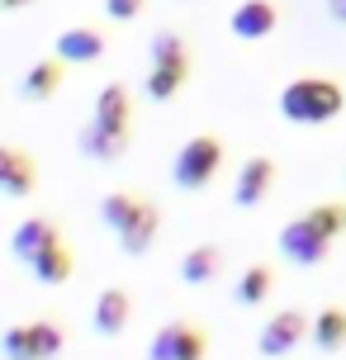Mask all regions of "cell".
Listing matches in <instances>:
<instances>
[{
    "label": "cell",
    "mask_w": 346,
    "mask_h": 360,
    "mask_svg": "<svg viewBox=\"0 0 346 360\" xmlns=\"http://www.w3.org/2000/svg\"><path fill=\"white\" fill-rule=\"evenodd\" d=\"M346 109V90L328 76H299L290 86L280 90V114L290 119V124H332L337 114Z\"/></svg>",
    "instance_id": "obj_1"
},
{
    "label": "cell",
    "mask_w": 346,
    "mask_h": 360,
    "mask_svg": "<svg viewBox=\"0 0 346 360\" xmlns=\"http://www.w3.org/2000/svg\"><path fill=\"white\" fill-rule=\"evenodd\" d=\"M219 171H223V138H214V133H195L190 143H181L176 162H171L176 190H190V195L209 190L219 180Z\"/></svg>",
    "instance_id": "obj_2"
},
{
    "label": "cell",
    "mask_w": 346,
    "mask_h": 360,
    "mask_svg": "<svg viewBox=\"0 0 346 360\" xmlns=\"http://www.w3.org/2000/svg\"><path fill=\"white\" fill-rule=\"evenodd\" d=\"M143 360H209V327L200 318H166L152 332Z\"/></svg>",
    "instance_id": "obj_3"
},
{
    "label": "cell",
    "mask_w": 346,
    "mask_h": 360,
    "mask_svg": "<svg viewBox=\"0 0 346 360\" xmlns=\"http://www.w3.org/2000/svg\"><path fill=\"white\" fill-rule=\"evenodd\" d=\"M309 327H313V313H304V308H275L266 318V327L256 332V356H266V360L294 356L299 346L309 342Z\"/></svg>",
    "instance_id": "obj_4"
},
{
    "label": "cell",
    "mask_w": 346,
    "mask_h": 360,
    "mask_svg": "<svg viewBox=\"0 0 346 360\" xmlns=\"http://www.w3.org/2000/svg\"><path fill=\"white\" fill-rule=\"evenodd\" d=\"M275 247H280V256H285L290 266H304V270L323 266V261H328V252H332V242H328L323 233H318V228H313V223H309L304 214L290 218V223L280 228Z\"/></svg>",
    "instance_id": "obj_5"
},
{
    "label": "cell",
    "mask_w": 346,
    "mask_h": 360,
    "mask_svg": "<svg viewBox=\"0 0 346 360\" xmlns=\"http://www.w3.org/2000/svg\"><path fill=\"white\" fill-rule=\"evenodd\" d=\"M275 176H280V166L271 162V157H247V162L237 166V176H233V204L237 209H261L266 199H271L275 190Z\"/></svg>",
    "instance_id": "obj_6"
},
{
    "label": "cell",
    "mask_w": 346,
    "mask_h": 360,
    "mask_svg": "<svg viewBox=\"0 0 346 360\" xmlns=\"http://www.w3.org/2000/svg\"><path fill=\"white\" fill-rule=\"evenodd\" d=\"M128 323H133V294H128L124 285H110L95 294V308H91V327L95 337H105V342H114V337H124Z\"/></svg>",
    "instance_id": "obj_7"
},
{
    "label": "cell",
    "mask_w": 346,
    "mask_h": 360,
    "mask_svg": "<svg viewBox=\"0 0 346 360\" xmlns=\"http://www.w3.org/2000/svg\"><path fill=\"white\" fill-rule=\"evenodd\" d=\"M128 119H133V95H128L124 81H110V86H100L95 95V114L91 124L114 133V138H128Z\"/></svg>",
    "instance_id": "obj_8"
},
{
    "label": "cell",
    "mask_w": 346,
    "mask_h": 360,
    "mask_svg": "<svg viewBox=\"0 0 346 360\" xmlns=\"http://www.w3.org/2000/svg\"><path fill=\"white\" fill-rule=\"evenodd\" d=\"M53 57L62 67H86V62H100L105 57V34L91 29V24H76V29H62L53 43Z\"/></svg>",
    "instance_id": "obj_9"
},
{
    "label": "cell",
    "mask_w": 346,
    "mask_h": 360,
    "mask_svg": "<svg viewBox=\"0 0 346 360\" xmlns=\"http://www.w3.org/2000/svg\"><path fill=\"white\" fill-rule=\"evenodd\" d=\"M38 190V162L19 147L0 143V195L5 199H29Z\"/></svg>",
    "instance_id": "obj_10"
},
{
    "label": "cell",
    "mask_w": 346,
    "mask_h": 360,
    "mask_svg": "<svg viewBox=\"0 0 346 360\" xmlns=\"http://www.w3.org/2000/svg\"><path fill=\"white\" fill-rule=\"evenodd\" d=\"M62 242V228H57L53 218H43V214H34V218H24L15 233H10V256L15 261H34V256H43L48 247H57Z\"/></svg>",
    "instance_id": "obj_11"
},
{
    "label": "cell",
    "mask_w": 346,
    "mask_h": 360,
    "mask_svg": "<svg viewBox=\"0 0 346 360\" xmlns=\"http://www.w3.org/2000/svg\"><path fill=\"white\" fill-rule=\"evenodd\" d=\"M275 24H280L275 0H242V5L233 10V19H228L233 38H242V43H261V38H271Z\"/></svg>",
    "instance_id": "obj_12"
},
{
    "label": "cell",
    "mask_w": 346,
    "mask_h": 360,
    "mask_svg": "<svg viewBox=\"0 0 346 360\" xmlns=\"http://www.w3.org/2000/svg\"><path fill=\"white\" fill-rule=\"evenodd\" d=\"M223 247L219 242H200V247H190V252L181 256V266H176V275H181L185 285H195V289H204V285H214L223 275Z\"/></svg>",
    "instance_id": "obj_13"
},
{
    "label": "cell",
    "mask_w": 346,
    "mask_h": 360,
    "mask_svg": "<svg viewBox=\"0 0 346 360\" xmlns=\"http://www.w3.org/2000/svg\"><path fill=\"white\" fill-rule=\"evenodd\" d=\"M157 233H162V209L152 199H143V209L133 214V223L119 233V247H124V256H143V252H152Z\"/></svg>",
    "instance_id": "obj_14"
},
{
    "label": "cell",
    "mask_w": 346,
    "mask_h": 360,
    "mask_svg": "<svg viewBox=\"0 0 346 360\" xmlns=\"http://www.w3.org/2000/svg\"><path fill=\"white\" fill-rule=\"evenodd\" d=\"M309 342L323 351V356H337L346 346V308L342 304H328L313 313V327H309Z\"/></svg>",
    "instance_id": "obj_15"
},
{
    "label": "cell",
    "mask_w": 346,
    "mask_h": 360,
    "mask_svg": "<svg viewBox=\"0 0 346 360\" xmlns=\"http://www.w3.org/2000/svg\"><path fill=\"white\" fill-rule=\"evenodd\" d=\"M29 275H34L38 285H53V289L67 285V280L76 275V252L67 247V242H57V247H48L43 256H34V261H29Z\"/></svg>",
    "instance_id": "obj_16"
},
{
    "label": "cell",
    "mask_w": 346,
    "mask_h": 360,
    "mask_svg": "<svg viewBox=\"0 0 346 360\" xmlns=\"http://www.w3.org/2000/svg\"><path fill=\"white\" fill-rule=\"evenodd\" d=\"M271 289H275V266H266V261H252V266L237 275L233 299H237V308H261L266 299H271Z\"/></svg>",
    "instance_id": "obj_17"
},
{
    "label": "cell",
    "mask_w": 346,
    "mask_h": 360,
    "mask_svg": "<svg viewBox=\"0 0 346 360\" xmlns=\"http://www.w3.org/2000/svg\"><path fill=\"white\" fill-rule=\"evenodd\" d=\"M62 76H67V67H62L57 57H43V62H34V67L24 72L19 95H24V100H53L57 90H62Z\"/></svg>",
    "instance_id": "obj_18"
},
{
    "label": "cell",
    "mask_w": 346,
    "mask_h": 360,
    "mask_svg": "<svg viewBox=\"0 0 346 360\" xmlns=\"http://www.w3.org/2000/svg\"><path fill=\"white\" fill-rule=\"evenodd\" d=\"M76 152L86 157V162H119L128 152V138H114V133H105V128L86 124L81 133H76Z\"/></svg>",
    "instance_id": "obj_19"
},
{
    "label": "cell",
    "mask_w": 346,
    "mask_h": 360,
    "mask_svg": "<svg viewBox=\"0 0 346 360\" xmlns=\"http://www.w3.org/2000/svg\"><path fill=\"white\" fill-rule=\"evenodd\" d=\"M138 209H143V199H138V195H128V190H110V195L100 199V223L119 237L128 223H133V214H138Z\"/></svg>",
    "instance_id": "obj_20"
},
{
    "label": "cell",
    "mask_w": 346,
    "mask_h": 360,
    "mask_svg": "<svg viewBox=\"0 0 346 360\" xmlns=\"http://www.w3.org/2000/svg\"><path fill=\"white\" fill-rule=\"evenodd\" d=\"M190 81V62H171V67H152L147 72V95L162 105V100H176L181 86Z\"/></svg>",
    "instance_id": "obj_21"
},
{
    "label": "cell",
    "mask_w": 346,
    "mask_h": 360,
    "mask_svg": "<svg viewBox=\"0 0 346 360\" xmlns=\"http://www.w3.org/2000/svg\"><path fill=\"white\" fill-rule=\"evenodd\" d=\"M29 332H34V356L38 360H57L67 351V332L57 318H29Z\"/></svg>",
    "instance_id": "obj_22"
},
{
    "label": "cell",
    "mask_w": 346,
    "mask_h": 360,
    "mask_svg": "<svg viewBox=\"0 0 346 360\" xmlns=\"http://www.w3.org/2000/svg\"><path fill=\"white\" fill-rule=\"evenodd\" d=\"M304 218H309V223H313L323 237H328V242L346 237V204H342V199H323V204L304 209Z\"/></svg>",
    "instance_id": "obj_23"
},
{
    "label": "cell",
    "mask_w": 346,
    "mask_h": 360,
    "mask_svg": "<svg viewBox=\"0 0 346 360\" xmlns=\"http://www.w3.org/2000/svg\"><path fill=\"white\" fill-rule=\"evenodd\" d=\"M0 356H5V360H38L29 323H10L5 332H0Z\"/></svg>",
    "instance_id": "obj_24"
},
{
    "label": "cell",
    "mask_w": 346,
    "mask_h": 360,
    "mask_svg": "<svg viewBox=\"0 0 346 360\" xmlns=\"http://www.w3.org/2000/svg\"><path fill=\"white\" fill-rule=\"evenodd\" d=\"M147 57H152V67H171V62H190V48L181 43V34H157L152 38V48H147Z\"/></svg>",
    "instance_id": "obj_25"
},
{
    "label": "cell",
    "mask_w": 346,
    "mask_h": 360,
    "mask_svg": "<svg viewBox=\"0 0 346 360\" xmlns=\"http://www.w3.org/2000/svg\"><path fill=\"white\" fill-rule=\"evenodd\" d=\"M143 5H147V0H105V15L119 19V24H128V19L143 15Z\"/></svg>",
    "instance_id": "obj_26"
},
{
    "label": "cell",
    "mask_w": 346,
    "mask_h": 360,
    "mask_svg": "<svg viewBox=\"0 0 346 360\" xmlns=\"http://www.w3.org/2000/svg\"><path fill=\"white\" fill-rule=\"evenodd\" d=\"M328 15L337 19V24H346V0H328Z\"/></svg>",
    "instance_id": "obj_27"
},
{
    "label": "cell",
    "mask_w": 346,
    "mask_h": 360,
    "mask_svg": "<svg viewBox=\"0 0 346 360\" xmlns=\"http://www.w3.org/2000/svg\"><path fill=\"white\" fill-rule=\"evenodd\" d=\"M24 5H34V0H0V10H24Z\"/></svg>",
    "instance_id": "obj_28"
}]
</instances>
